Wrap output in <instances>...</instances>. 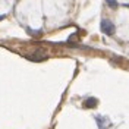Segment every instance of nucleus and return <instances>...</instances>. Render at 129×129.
Instances as JSON below:
<instances>
[{
  "label": "nucleus",
  "instance_id": "f03ea898",
  "mask_svg": "<svg viewBox=\"0 0 129 129\" xmlns=\"http://www.w3.org/2000/svg\"><path fill=\"white\" fill-rule=\"evenodd\" d=\"M106 2H107V5L112 6V8H116V6H117V2H116V0H106Z\"/></svg>",
  "mask_w": 129,
  "mask_h": 129
},
{
  "label": "nucleus",
  "instance_id": "f257e3e1",
  "mask_svg": "<svg viewBox=\"0 0 129 129\" xmlns=\"http://www.w3.org/2000/svg\"><path fill=\"white\" fill-rule=\"evenodd\" d=\"M100 26H101V31L104 32L106 35H113V34H114V25H113L112 21H109V19H103Z\"/></svg>",
  "mask_w": 129,
  "mask_h": 129
}]
</instances>
